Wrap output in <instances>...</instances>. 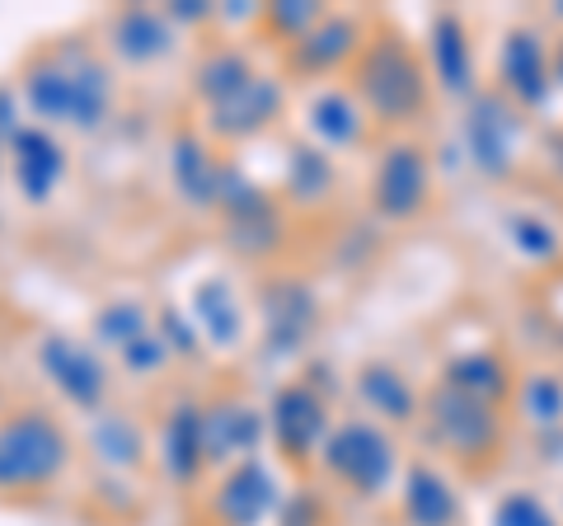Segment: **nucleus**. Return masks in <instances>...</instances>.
<instances>
[{
	"label": "nucleus",
	"instance_id": "7",
	"mask_svg": "<svg viewBox=\"0 0 563 526\" xmlns=\"http://www.w3.org/2000/svg\"><path fill=\"white\" fill-rule=\"evenodd\" d=\"M362 47H366V39H362L357 14H324L306 39L291 43L287 66L296 76H329V72H339L343 62L362 57Z\"/></svg>",
	"mask_w": 563,
	"mask_h": 526
},
{
	"label": "nucleus",
	"instance_id": "39",
	"mask_svg": "<svg viewBox=\"0 0 563 526\" xmlns=\"http://www.w3.org/2000/svg\"><path fill=\"white\" fill-rule=\"evenodd\" d=\"M310 513H314V503H310L306 494H296L287 507H282V526H314Z\"/></svg>",
	"mask_w": 563,
	"mask_h": 526
},
{
	"label": "nucleus",
	"instance_id": "29",
	"mask_svg": "<svg viewBox=\"0 0 563 526\" xmlns=\"http://www.w3.org/2000/svg\"><path fill=\"white\" fill-rule=\"evenodd\" d=\"M192 302H198V320L207 325V339L211 343H235V335H240V310H235V296H231V287H225V277H207Z\"/></svg>",
	"mask_w": 563,
	"mask_h": 526
},
{
	"label": "nucleus",
	"instance_id": "24",
	"mask_svg": "<svg viewBox=\"0 0 563 526\" xmlns=\"http://www.w3.org/2000/svg\"><path fill=\"white\" fill-rule=\"evenodd\" d=\"M165 475L169 480H198V470L207 465L202 461V405H179L169 418H165Z\"/></svg>",
	"mask_w": 563,
	"mask_h": 526
},
{
	"label": "nucleus",
	"instance_id": "14",
	"mask_svg": "<svg viewBox=\"0 0 563 526\" xmlns=\"http://www.w3.org/2000/svg\"><path fill=\"white\" fill-rule=\"evenodd\" d=\"M263 320H268V343L273 353H291L301 348V339L314 325V296L306 283H291V277H277L263 292Z\"/></svg>",
	"mask_w": 563,
	"mask_h": 526
},
{
	"label": "nucleus",
	"instance_id": "9",
	"mask_svg": "<svg viewBox=\"0 0 563 526\" xmlns=\"http://www.w3.org/2000/svg\"><path fill=\"white\" fill-rule=\"evenodd\" d=\"M273 437L277 447L291 456V461H306V456L324 442L329 432V409L324 399L310 391V385H282V391L273 395Z\"/></svg>",
	"mask_w": 563,
	"mask_h": 526
},
{
	"label": "nucleus",
	"instance_id": "27",
	"mask_svg": "<svg viewBox=\"0 0 563 526\" xmlns=\"http://www.w3.org/2000/svg\"><path fill=\"white\" fill-rule=\"evenodd\" d=\"M446 385H455V391H465L474 399H484V405H493V399L507 395V366H503V358H493V353L455 358L446 366Z\"/></svg>",
	"mask_w": 563,
	"mask_h": 526
},
{
	"label": "nucleus",
	"instance_id": "21",
	"mask_svg": "<svg viewBox=\"0 0 563 526\" xmlns=\"http://www.w3.org/2000/svg\"><path fill=\"white\" fill-rule=\"evenodd\" d=\"M455 494L428 461H413L404 475V517L409 526H455Z\"/></svg>",
	"mask_w": 563,
	"mask_h": 526
},
{
	"label": "nucleus",
	"instance_id": "12",
	"mask_svg": "<svg viewBox=\"0 0 563 526\" xmlns=\"http://www.w3.org/2000/svg\"><path fill=\"white\" fill-rule=\"evenodd\" d=\"M263 432V418L240 405V399H211L202 405V461L207 465H225L240 451H254Z\"/></svg>",
	"mask_w": 563,
	"mask_h": 526
},
{
	"label": "nucleus",
	"instance_id": "22",
	"mask_svg": "<svg viewBox=\"0 0 563 526\" xmlns=\"http://www.w3.org/2000/svg\"><path fill=\"white\" fill-rule=\"evenodd\" d=\"M254 76L258 72L250 66V57H244L240 47H211L198 57V66H192V90H198V99L207 103V109H217V103L235 99Z\"/></svg>",
	"mask_w": 563,
	"mask_h": 526
},
{
	"label": "nucleus",
	"instance_id": "32",
	"mask_svg": "<svg viewBox=\"0 0 563 526\" xmlns=\"http://www.w3.org/2000/svg\"><path fill=\"white\" fill-rule=\"evenodd\" d=\"M521 409H526V418H531L536 428H559V418H563V385H559V376H531L526 381Z\"/></svg>",
	"mask_w": 563,
	"mask_h": 526
},
{
	"label": "nucleus",
	"instance_id": "33",
	"mask_svg": "<svg viewBox=\"0 0 563 526\" xmlns=\"http://www.w3.org/2000/svg\"><path fill=\"white\" fill-rule=\"evenodd\" d=\"M263 20H268L277 39H306L324 20V6H314V0H277V6L263 10Z\"/></svg>",
	"mask_w": 563,
	"mask_h": 526
},
{
	"label": "nucleus",
	"instance_id": "2",
	"mask_svg": "<svg viewBox=\"0 0 563 526\" xmlns=\"http://www.w3.org/2000/svg\"><path fill=\"white\" fill-rule=\"evenodd\" d=\"M70 437L52 414L20 409L0 418V489H43L66 470Z\"/></svg>",
	"mask_w": 563,
	"mask_h": 526
},
{
	"label": "nucleus",
	"instance_id": "31",
	"mask_svg": "<svg viewBox=\"0 0 563 526\" xmlns=\"http://www.w3.org/2000/svg\"><path fill=\"white\" fill-rule=\"evenodd\" d=\"M141 335H151V329H146V310H141L136 302H113V306H103L99 320H95V339H99V343L128 348V343L141 339Z\"/></svg>",
	"mask_w": 563,
	"mask_h": 526
},
{
	"label": "nucleus",
	"instance_id": "10",
	"mask_svg": "<svg viewBox=\"0 0 563 526\" xmlns=\"http://www.w3.org/2000/svg\"><path fill=\"white\" fill-rule=\"evenodd\" d=\"M38 362H43V372L57 381V391L70 399V405H80V409H99L103 405L109 372H103V362L90 353V348H80V343L52 335L38 348Z\"/></svg>",
	"mask_w": 563,
	"mask_h": 526
},
{
	"label": "nucleus",
	"instance_id": "28",
	"mask_svg": "<svg viewBox=\"0 0 563 526\" xmlns=\"http://www.w3.org/2000/svg\"><path fill=\"white\" fill-rule=\"evenodd\" d=\"M329 188H333V165H329V155L314 151V146H296L291 161H287V198L301 202V207H310V202H324Z\"/></svg>",
	"mask_w": 563,
	"mask_h": 526
},
{
	"label": "nucleus",
	"instance_id": "17",
	"mask_svg": "<svg viewBox=\"0 0 563 526\" xmlns=\"http://www.w3.org/2000/svg\"><path fill=\"white\" fill-rule=\"evenodd\" d=\"M503 85L517 103H540L550 95V66H544V43L531 29H512L503 43Z\"/></svg>",
	"mask_w": 563,
	"mask_h": 526
},
{
	"label": "nucleus",
	"instance_id": "18",
	"mask_svg": "<svg viewBox=\"0 0 563 526\" xmlns=\"http://www.w3.org/2000/svg\"><path fill=\"white\" fill-rule=\"evenodd\" d=\"M62 62L70 66V80H76V128H99L109 118V103H113V76L95 52H85L80 43H57Z\"/></svg>",
	"mask_w": 563,
	"mask_h": 526
},
{
	"label": "nucleus",
	"instance_id": "6",
	"mask_svg": "<svg viewBox=\"0 0 563 526\" xmlns=\"http://www.w3.org/2000/svg\"><path fill=\"white\" fill-rule=\"evenodd\" d=\"M273 503H277V484L268 465L258 456H240L217 484V494H211V517L221 526H258Z\"/></svg>",
	"mask_w": 563,
	"mask_h": 526
},
{
	"label": "nucleus",
	"instance_id": "20",
	"mask_svg": "<svg viewBox=\"0 0 563 526\" xmlns=\"http://www.w3.org/2000/svg\"><path fill=\"white\" fill-rule=\"evenodd\" d=\"M169 14L151 10V6H122L113 14V47L118 57H128L132 66L155 62L169 52Z\"/></svg>",
	"mask_w": 563,
	"mask_h": 526
},
{
	"label": "nucleus",
	"instance_id": "4",
	"mask_svg": "<svg viewBox=\"0 0 563 526\" xmlns=\"http://www.w3.org/2000/svg\"><path fill=\"white\" fill-rule=\"evenodd\" d=\"M217 207L225 212V240H231L240 254L263 259V254H273L282 244V212H277V202L258 184L244 179L240 165L221 169V198H217Z\"/></svg>",
	"mask_w": 563,
	"mask_h": 526
},
{
	"label": "nucleus",
	"instance_id": "5",
	"mask_svg": "<svg viewBox=\"0 0 563 526\" xmlns=\"http://www.w3.org/2000/svg\"><path fill=\"white\" fill-rule=\"evenodd\" d=\"M428 418H432V437L446 451L461 456V461H479V456H488L493 442H498V414H493V405L455 391L446 381L432 391Z\"/></svg>",
	"mask_w": 563,
	"mask_h": 526
},
{
	"label": "nucleus",
	"instance_id": "35",
	"mask_svg": "<svg viewBox=\"0 0 563 526\" xmlns=\"http://www.w3.org/2000/svg\"><path fill=\"white\" fill-rule=\"evenodd\" d=\"M507 226H512V240H517L531 259H550V254H554V231H550L544 221H536V217H512Z\"/></svg>",
	"mask_w": 563,
	"mask_h": 526
},
{
	"label": "nucleus",
	"instance_id": "30",
	"mask_svg": "<svg viewBox=\"0 0 563 526\" xmlns=\"http://www.w3.org/2000/svg\"><path fill=\"white\" fill-rule=\"evenodd\" d=\"M90 442H95V451L103 456V461H113V465H136V461H141V432H136L122 414L95 418Z\"/></svg>",
	"mask_w": 563,
	"mask_h": 526
},
{
	"label": "nucleus",
	"instance_id": "25",
	"mask_svg": "<svg viewBox=\"0 0 563 526\" xmlns=\"http://www.w3.org/2000/svg\"><path fill=\"white\" fill-rule=\"evenodd\" d=\"M357 391H362V399L380 418H395V424H409L413 409H418L409 381H404L395 366H385V362H366L362 366V372H357Z\"/></svg>",
	"mask_w": 563,
	"mask_h": 526
},
{
	"label": "nucleus",
	"instance_id": "42",
	"mask_svg": "<svg viewBox=\"0 0 563 526\" xmlns=\"http://www.w3.org/2000/svg\"><path fill=\"white\" fill-rule=\"evenodd\" d=\"M559 14H563V6H559Z\"/></svg>",
	"mask_w": 563,
	"mask_h": 526
},
{
	"label": "nucleus",
	"instance_id": "8",
	"mask_svg": "<svg viewBox=\"0 0 563 526\" xmlns=\"http://www.w3.org/2000/svg\"><path fill=\"white\" fill-rule=\"evenodd\" d=\"M376 207L380 217L390 221H409L422 212V202H428V161H422V151L399 142L380 155L376 165Z\"/></svg>",
	"mask_w": 563,
	"mask_h": 526
},
{
	"label": "nucleus",
	"instance_id": "3",
	"mask_svg": "<svg viewBox=\"0 0 563 526\" xmlns=\"http://www.w3.org/2000/svg\"><path fill=\"white\" fill-rule=\"evenodd\" d=\"M324 470L339 475L347 489L376 498L395 475V447L376 424H362V418H347L324 437Z\"/></svg>",
	"mask_w": 563,
	"mask_h": 526
},
{
	"label": "nucleus",
	"instance_id": "40",
	"mask_svg": "<svg viewBox=\"0 0 563 526\" xmlns=\"http://www.w3.org/2000/svg\"><path fill=\"white\" fill-rule=\"evenodd\" d=\"M0 132H20V128H14V99H10V90H0Z\"/></svg>",
	"mask_w": 563,
	"mask_h": 526
},
{
	"label": "nucleus",
	"instance_id": "36",
	"mask_svg": "<svg viewBox=\"0 0 563 526\" xmlns=\"http://www.w3.org/2000/svg\"><path fill=\"white\" fill-rule=\"evenodd\" d=\"M165 358H169V343L155 339V335H141V339H132L128 348H122V362H128L132 372H155Z\"/></svg>",
	"mask_w": 563,
	"mask_h": 526
},
{
	"label": "nucleus",
	"instance_id": "26",
	"mask_svg": "<svg viewBox=\"0 0 563 526\" xmlns=\"http://www.w3.org/2000/svg\"><path fill=\"white\" fill-rule=\"evenodd\" d=\"M310 132L329 146L362 142V113H357V103H352V95H339V90L314 95L310 99Z\"/></svg>",
	"mask_w": 563,
	"mask_h": 526
},
{
	"label": "nucleus",
	"instance_id": "1",
	"mask_svg": "<svg viewBox=\"0 0 563 526\" xmlns=\"http://www.w3.org/2000/svg\"><path fill=\"white\" fill-rule=\"evenodd\" d=\"M357 95L380 122H413L428 103L422 62L399 33H380L357 57Z\"/></svg>",
	"mask_w": 563,
	"mask_h": 526
},
{
	"label": "nucleus",
	"instance_id": "19",
	"mask_svg": "<svg viewBox=\"0 0 563 526\" xmlns=\"http://www.w3.org/2000/svg\"><path fill=\"white\" fill-rule=\"evenodd\" d=\"M169 165H174V184H179V193L192 207H217V198H221V169L225 165H217V155L207 151L202 136H192V132L174 136Z\"/></svg>",
	"mask_w": 563,
	"mask_h": 526
},
{
	"label": "nucleus",
	"instance_id": "23",
	"mask_svg": "<svg viewBox=\"0 0 563 526\" xmlns=\"http://www.w3.org/2000/svg\"><path fill=\"white\" fill-rule=\"evenodd\" d=\"M432 72L446 95H470L474 57H470V33L455 14H437L432 20Z\"/></svg>",
	"mask_w": 563,
	"mask_h": 526
},
{
	"label": "nucleus",
	"instance_id": "11",
	"mask_svg": "<svg viewBox=\"0 0 563 526\" xmlns=\"http://www.w3.org/2000/svg\"><path fill=\"white\" fill-rule=\"evenodd\" d=\"M282 103H287L282 85L273 76H254L235 99H225V103H217V109L207 113V128L217 132L221 142H244V136L268 128V122L282 113Z\"/></svg>",
	"mask_w": 563,
	"mask_h": 526
},
{
	"label": "nucleus",
	"instance_id": "34",
	"mask_svg": "<svg viewBox=\"0 0 563 526\" xmlns=\"http://www.w3.org/2000/svg\"><path fill=\"white\" fill-rule=\"evenodd\" d=\"M493 526H554V517L544 513L531 494H507L498 503V517H493Z\"/></svg>",
	"mask_w": 563,
	"mask_h": 526
},
{
	"label": "nucleus",
	"instance_id": "38",
	"mask_svg": "<svg viewBox=\"0 0 563 526\" xmlns=\"http://www.w3.org/2000/svg\"><path fill=\"white\" fill-rule=\"evenodd\" d=\"M169 20L202 24V20H211V6H207V0H169Z\"/></svg>",
	"mask_w": 563,
	"mask_h": 526
},
{
	"label": "nucleus",
	"instance_id": "41",
	"mask_svg": "<svg viewBox=\"0 0 563 526\" xmlns=\"http://www.w3.org/2000/svg\"><path fill=\"white\" fill-rule=\"evenodd\" d=\"M554 76H559V80H563V52H559V66H554Z\"/></svg>",
	"mask_w": 563,
	"mask_h": 526
},
{
	"label": "nucleus",
	"instance_id": "13",
	"mask_svg": "<svg viewBox=\"0 0 563 526\" xmlns=\"http://www.w3.org/2000/svg\"><path fill=\"white\" fill-rule=\"evenodd\" d=\"M465 142L484 174H503L512 165V113L503 109L498 95H474L465 113Z\"/></svg>",
	"mask_w": 563,
	"mask_h": 526
},
{
	"label": "nucleus",
	"instance_id": "16",
	"mask_svg": "<svg viewBox=\"0 0 563 526\" xmlns=\"http://www.w3.org/2000/svg\"><path fill=\"white\" fill-rule=\"evenodd\" d=\"M10 151H14V179H20L24 198L29 202H43L47 193H52V184L62 179V169H66L62 146L52 142L43 128H20V132L10 136Z\"/></svg>",
	"mask_w": 563,
	"mask_h": 526
},
{
	"label": "nucleus",
	"instance_id": "15",
	"mask_svg": "<svg viewBox=\"0 0 563 526\" xmlns=\"http://www.w3.org/2000/svg\"><path fill=\"white\" fill-rule=\"evenodd\" d=\"M24 99L38 118H76V80H70V66L62 62L57 47L33 52L24 62Z\"/></svg>",
	"mask_w": 563,
	"mask_h": 526
},
{
	"label": "nucleus",
	"instance_id": "37",
	"mask_svg": "<svg viewBox=\"0 0 563 526\" xmlns=\"http://www.w3.org/2000/svg\"><path fill=\"white\" fill-rule=\"evenodd\" d=\"M161 320H165V339H174L179 353H198V339H192V329L179 320V310H165Z\"/></svg>",
	"mask_w": 563,
	"mask_h": 526
}]
</instances>
